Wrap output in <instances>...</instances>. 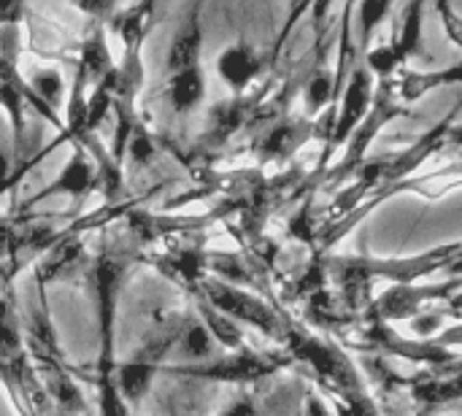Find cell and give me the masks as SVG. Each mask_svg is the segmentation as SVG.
Wrapping results in <instances>:
<instances>
[{
  "label": "cell",
  "instance_id": "obj_1",
  "mask_svg": "<svg viewBox=\"0 0 462 416\" xmlns=\"http://www.w3.org/2000/svg\"><path fill=\"white\" fill-rule=\"evenodd\" d=\"M143 246L127 233V227H116L103 241L97 257L89 263L87 279L95 295V311H97V336H100V352H97V368H95V384L108 382L116 376V314H119V298L127 284L130 271L143 257Z\"/></svg>",
  "mask_w": 462,
  "mask_h": 416
},
{
  "label": "cell",
  "instance_id": "obj_26",
  "mask_svg": "<svg viewBox=\"0 0 462 416\" xmlns=\"http://www.w3.org/2000/svg\"><path fill=\"white\" fill-rule=\"evenodd\" d=\"M154 154H157V146H154L152 135L146 133V127L138 122V127H135L133 135H130L125 160H130V168H133V171H141V168H146V165L154 162Z\"/></svg>",
  "mask_w": 462,
  "mask_h": 416
},
{
  "label": "cell",
  "instance_id": "obj_34",
  "mask_svg": "<svg viewBox=\"0 0 462 416\" xmlns=\"http://www.w3.org/2000/svg\"><path fill=\"white\" fill-rule=\"evenodd\" d=\"M447 143L462 146V122H460V125H452V127L447 130Z\"/></svg>",
  "mask_w": 462,
  "mask_h": 416
},
{
  "label": "cell",
  "instance_id": "obj_3",
  "mask_svg": "<svg viewBox=\"0 0 462 416\" xmlns=\"http://www.w3.org/2000/svg\"><path fill=\"white\" fill-rule=\"evenodd\" d=\"M195 298L208 303L211 309H217L219 314L230 317L236 325H249L254 330H260L263 336L273 338V341H284L287 336V328L290 322L276 311L271 309L263 298L252 295L249 290L244 287H233V284H225L219 279H203L195 290Z\"/></svg>",
  "mask_w": 462,
  "mask_h": 416
},
{
  "label": "cell",
  "instance_id": "obj_23",
  "mask_svg": "<svg viewBox=\"0 0 462 416\" xmlns=\"http://www.w3.org/2000/svg\"><path fill=\"white\" fill-rule=\"evenodd\" d=\"M32 95L49 106L54 114H60V106H62V92H65V81H62V73L57 68H38L32 70L30 76H24Z\"/></svg>",
  "mask_w": 462,
  "mask_h": 416
},
{
  "label": "cell",
  "instance_id": "obj_9",
  "mask_svg": "<svg viewBox=\"0 0 462 416\" xmlns=\"http://www.w3.org/2000/svg\"><path fill=\"white\" fill-rule=\"evenodd\" d=\"M409 114L406 108H401L398 100H393V84H384L382 92L374 97V106L368 111V116L363 119V125L352 133V138L346 141V154L341 157V162L333 168V173H349L357 171L365 160V152L371 149L374 138L382 133V127H387L393 119Z\"/></svg>",
  "mask_w": 462,
  "mask_h": 416
},
{
  "label": "cell",
  "instance_id": "obj_32",
  "mask_svg": "<svg viewBox=\"0 0 462 416\" xmlns=\"http://www.w3.org/2000/svg\"><path fill=\"white\" fill-rule=\"evenodd\" d=\"M303 416H333L328 403L317 395H306V403H303Z\"/></svg>",
  "mask_w": 462,
  "mask_h": 416
},
{
  "label": "cell",
  "instance_id": "obj_14",
  "mask_svg": "<svg viewBox=\"0 0 462 416\" xmlns=\"http://www.w3.org/2000/svg\"><path fill=\"white\" fill-rule=\"evenodd\" d=\"M162 97L168 100V106L179 116H187V114L198 111L206 103V73H203V65L165 76Z\"/></svg>",
  "mask_w": 462,
  "mask_h": 416
},
{
  "label": "cell",
  "instance_id": "obj_30",
  "mask_svg": "<svg viewBox=\"0 0 462 416\" xmlns=\"http://www.w3.org/2000/svg\"><path fill=\"white\" fill-rule=\"evenodd\" d=\"M436 11L441 14V22H444V30H447V35H449V41L452 43H457L462 46V16L449 5V3H439L436 5Z\"/></svg>",
  "mask_w": 462,
  "mask_h": 416
},
{
  "label": "cell",
  "instance_id": "obj_10",
  "mask_svg": "<svg viewBox=\"0 0 462 416\" xmlns=\"http://www.w3.org/2000/svg\"><path fill=\"white\" fill-rule=\"evenodd\" d=\"M87 260L89 257H87L84 236L73 233V227L68 222L65 236L35 263V290H38V298H46V290L51 284L76 276L87 265Z\"/></svg>",
  "mask_w": 462,
  "mask_h": 416
},
{
  "label": "cell",
  "instance_id": "obj_20",
  "mask_svg": "<svg viewBox=\"0 0 462 416\" xmlns=\"http://www.w3.org/2000/svg\"><path fill=\"white\" fill-rule=\"evenodd\" d=\"M198 319L206 325V330L211 333V338H214L217 347H225L227 352L244 349V330L230 317H225L217 309H211L208 303L198 300Z\"/></svg>",
  "mask_w": 462,
  "mask_h": 416
},
{
  "label": "cell",
  "instance_id": "obj_12",
  "mask_svg": "<svg viewBox=\"0 0 462 416\" xmlns=\"http://www.w3.org/2000/svg\"><path fill=\"white\" fill-rule=\"evenodd\" d=\"M206 257H208V252H206V244L200 238V241H189V244H176L152 260L162 276H168L171 282H176L179 287H184L195 295L198 284L208 276Z\"/></svg>",
  "mask_w": 462,
  "mask_h": 416
},
{
  "label": "cell",
  "instance_id": "obj_15",
  "mask_svg": "<svg viewBox=\"0 0 462 416\" xmlns=\"http://www.w3.org/2000/svg\"><path fill=\"white\" fill-rule=\"evenodd\" d=\"M76 70L84 73L87 84H92V87L114 70V57H111V49H108L106 24L92 22V30H89V32L84 35V41L79 43Z\"/></svg>",
  "mask_w": 462,
  "mask_h": 416
},
{
  "label": "cell",
  "instance_id": "obj_22",
  "mask_svg": "<svg viewBox=\"0 0 462 416\" xmlns=\"http://www.w3.org/2000/svg\"><path fill=\"white\" fill-rule=\"evenodd\" d=\"M393 3H387V0H365V3H360V5H355V14H357V27H360V38H357V51H360V57L371 49V43H374V35H376V30H379V24L393 14Z\"/></svg>",
  "mask_w": 462,
  "mask_h": 416
},
{
  "label": "cell",
  "instance_id": "obj_33",
  "mask_svg": "<svg viewBox=\"0 0 462 416\" xmlns=\"http://www.w3.org/2000/svg\"><path fill=\"white\" fill-rule=\"evenodd\" d=\"M219 416H257V409H254L252 398H241V401H236L230 409H225Z\"/></svg>",
  "mask_w": 462,
  "mask_h": 416
},
{
  "label": "cell",
  "instance_id": "obj_21",
  "mask_svg": "<svg viewBox=\"0 0 462 416\" xmlns=\"http://www.w3.org/2000/svg\"><path fill=\"white\" fill-rule=\"evenodd\" d=\"M303 100H306V111L311 116L322 114L325 108L328 111L336 108V103H338L336 100V76L330 70H325V68L314 70L311 79L303 87Z\"/></svg>",
  "mask_w": 462,
  "mask_h": 416
},
{
  "label": "cell",
  "instance_id": "obj_25",
  "mask_svg": "<svg viewBox=\"0 0 462 416\" xmlns=\"http://www.w3.org/2000/svg\"><path fill=\"white\" fill-rule=\"evenodd\" d=\"M363 65L371 70V76H379V79H390L403 62L395 51L393 43H379V46H371L365 54H363Z\"/></svg>",
  "mask_w": 462,
  "mask_h": 416
},
{
  "label": "cell",
  "instance_id": "obj_13",
  "mask_svg": "<svg viewBox=\"0 0 462 416\" xmlns=\"http://www.w3.org/2000/svg\"><path fill=\"white\" fill-rule=\"evenodd\" d=\"M317 127L319 125L311 119H279L271 130H265L257 138L254 152L263 162H284L314 135Z\"/></svg>",
  "mask_w": 462,
  "mask_h": 416
},
{
  "label": "cell",
  "instance_id": "obj_11",
  "mask_svg": "<svg viewBox=\"0 0 462 416\" xmlns=\"http://www.w3.org/2000/svg\"><path fill=\"white\" fill-rule=\"evenodd\" d=\"M263 70H265V54L246 41H236L225 46L217 57V73L225 81V87H230L233 97L246 95V89L260 79Z\"/></svg>",
  "mask_w": 462,
  "mask_h": 416
},
{
  "label": "cell",
  "instance_id": "obj_2",
  "mask_svg": "<svg viewBox=\"0 0 462 416\" xmlns=\"http://www.w3.org/2000/svg\"><path fill=\"white\" fill-rule=\"evenodd\" d=\"M290 360L292 357L265 355V352H254V349L244 347L238 352H227L222 357L195 363V365L171 363V365H162L160 374H165L171 379L208 382V384H257V382L268 379L271 374H276L279 368H284Z\"/></svg>",
  "mask_w": 462,
  "mask_h": 416
},
{
  "label": "cell",
  "instance_id": "obj_7",
  "mask_svg": "<svg viewBox=\"0 0 462 416\" xmlns=\"http://www.w3.org/2000/svg\"><path fill=\"white\" fill-rule=\"evenodd\" d=\"M374 76L365 65H357L341 92V103L336 106L338 108V116L333 122V130L330 135L325 138V154H322V165L330 162L333 152L346 146V141L352 138V133L363 125V119L368 116L371 106H374Z\"/></svg>",
  "mask_w": 462,
  "mask_h": 416
},
{
  "label": "cell",
  "instance_id": "obj_8",
  "mask_svg": "<svg viewBox=\"0 0 462 416\" xmlns=\"http://www.w3.org/2000/svg\"><path fill=\"white\" fill-rule=\"evenodd\" d=\"M260 100H263V95H241V97H230V100H222V103L211 106L206 130L198 138V154L217 152L238 130L252 125L257 119V114H260Z\"/></svg>",
  "mask_w": 462,
  "mask_h": 416
},
{
  "label": "cell",
  "instance_id": "obj_24",
  "mask_svg": "<svg viewBox=\"0 0 462 416\" xmlns=\"http://www.w3.org/2000/svg\"><path fill=\"white\" fill-rule=\"evenodd\" d=\"M206 265L211 273H217L219 282L225 284H233V287H241V284H252L254 282V273L249 268L246 260H241L238 254H227V252H208L206 257Z\"/></svg>",
  "mask_w": 462,
  "mask_h": 416
},
{
  "label": "cell",
  "instance_id": "obj_6",
  "mask_svg": "<svg viewBox=\"0 0 462 416\" xmlns=\"http://www.w3.org/2000/svg\"><path fill=\"white\" fill-rule=\"evenodd\" d=\"M70 146H73L70 160L62 165V171H60L49 184H43L32 198H27V200L22 203V214H27L30 208H35L38 203H43V200H49V198H54V195H68V198H70V211H68V217L76 219V214H79V208L84 206V200H87L92 192L100 190V173H97V165H95V160L89 157V152H87L81 143H70Z\"/></svg>",
  "mask_w": 462,
  "mask_h": 416
},
{
  "label": "cell",
  "instance_id": "obj_18",
  "mask_svg": "<svg viewBox=\"0 0 462 416\" xmlns=\"http://www.w3.org/2000/svg\"><path fill=\"white\" fill-rule=\"evenodd\" d=\"M422 16H425V3L414 0L409 5L401 8V19H398V27H395V35H393V46L401 57V62L406 65L409 60L420 57L422 54Z\"/></svg>",
  "mask_w": 462,
  "mask_h": 416
},
{
  "label": "cell",
  "instance_id": "obj_17",
  "mask_svg": "<svg viewBox=\"0 0 462 416\" xmlns=\"http://www.w3.org/2000/svg\"><path fill=\"white\" fill-rule=\"evenodd\" d=\"M462 84V62L455 65H447V68H436V70H406L401 79H398V95L406 100V103H414L420 100L422 95L439 89V87H460Z\"/></svg>",
  "mask_w": 462,
  "mask_h": 416
},
{
  "label": "cell",
  "instance_id": "obj_31",
  "mask_svg": "<svg viewBox=\"0 0 462 416\" xmlns=\"http://www.w3.org/2000/svg\"><path fill=\"white\" fill-rule=\"evenodd\" d=\"M22 16H24V5L22 3H0V27L19 24Z\"/></svg>",
  "mask_w": 462,
  "mask_h": 416
},
{
  "label": "cell",
  "instance_id": "obj_16",
  "mask_svg": "<svg viewBox=\"0 0 462 416\" xmlns=\"http://www.w3.org/2000/svg\"><path fill=\"white\" fill-rule=\"evenodd\" d=\"M409 393H411V398L422 409H436V406L457 403V401H462V371H457V374H428V376H420V379L409 382Z\"/></svg>",
  "mask_w": 462,
  "mask_h": 416
},
{
  "label": "cell",
  "instance_id": "obj_27",
  "mask_svg": "<svg viewBox=\"0 0 462 416\" xmlns=\"http://www.w3.org/2000/svg\"><path fill=\"white\" fill-rule=\"evenodd\" d=\"M97 409L100 416H130V406L119 393L116 376L108 382H97Z\"/></svg>",
  "mask_w": 462,
  "mask_h": 416
},
{
  "label": "cell",
  "instance_id": "obj_29",
  "mask_svg": "<svg viewBox=\"0 0 462 416\" xmlns=\"http://www.w3.org/2000/svg\"><path fill=\"white\" fill-rule=\"evenodd\" d=\"M441 325H444V314H439V311H422L420 317L411 319V330H414L422 341L436 338V333H439Z\"/></svg>",
  "mask_w": 462,
  "mask_h": 416
},
{
  "label": "cell",
  "instance_id": "obj_35",
  "mask_svg": "<svg viewBox=\"0 0 462 416\" xmlns=\"http://www.w3.org/2000/svg\"><path fill=\"white\" fill-rule=\"evenodd\" d=\"M417 416H428V414H417Z\"/></svg>",
  "mask_w": 462,
  "mask_h": 416
},
{
  "label": "cell",
  "instance_id": "obj_19",
  "mask_svg": "<svg viewBox=\"0 0 462 416\" xmlns=\"http://www.w3.org/2000/svg\"><path fill=\"white\" fill-rule=\"evenodd\" d=\"M214 338L211 333L206 330V325L200 319H187L184 322V330L176 341V357L181 365H195V363H206V360H214Z\"/></svg>",
  "mask_w": 462,
  "mask_h": 416
},
{
  "label": "cell",
  "instance_id": "obj_28",
  "mask_svg": "<svg viewBox=\"0 0 462 416\" xmlns=\"http://www.w3.org/2000/svg\"><path fill=\"white\" fill-rule=\"evenodd\" d=\"M290 238H295V241H300V244H306L311 249L319 246V230H317L314 217H311V200H306L298 208V214L290 219Z\"/></svg>",
  "mask_w": 462,
  "mask_h": 416
},
{
  "label": "cell",
  "instance_id": "obj_4",
  "mask_svg": "<svg viewBox=\"0 0 462 416\" xmlns=\"http://www.w3.org/2000/svg\"><path fill=\"white\" fill-rule=\"evenodd\" d=\"M187 319H168L154 328V333L135 349V355L125 363H116V384L127 406H138L149 387L152 379L162 371L168 355L176 349V341L184 330Z\"/></svg>",
  "mask_w": 462,
  "mask_h": 416
},
{
  "label": "cell",
  "instance_id": "obj_5",
  "mask_svg": "<svg viewBox=\"0 0 462 416\" xmlns=\"http://www.w3.org/2000/svg\"><path fill=\"white\" fill-rule=\"evenodd\" d=\"M462 282H441V284H393L376 300H371V322H398L414 319L428 311L430 303H455L460 306Z\"/></svg>",
  "mask_w": 462,
  "mask_h": 416
}]
</instances>
